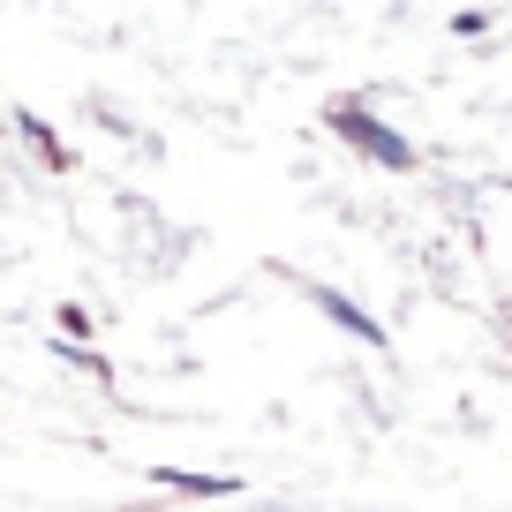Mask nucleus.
<instances>
[{
	"mask_svg": "<svg viewBox=\"0 0 512 512\" xmlns=\"http://www.w3.org/2000/svg\"><path fill=\"white\" fill-rule=\"evenodd\" d=\"M317 302H324V309H332V317H339V324H347V332H362V339H377V324H369V317H362V309H354V302H339V294H332V287H317Z\"/></svg>",
	"mask_w": 512,
	"mask_h": 512,
	"instance_id": "obj_1",
	"label": "nucleus"
}]
</instances>
